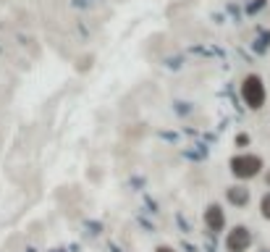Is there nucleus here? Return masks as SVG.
<instances>
[{
  "label": "nucleus",
  "mask_w": 270,
  "mask_h": 252,
  "mask_svg": "<svg viewBox=\"0 0 270 252\" xmlns=\"http://www.w3.org/2000/svg\"><path fill=\"white\" fill-rule=\"evenodd\" d=\"M231 171H233V176H239V179H252L262 171V160L257 155H236L231 160Z\"/></svg>",
  "instance_id": "nucleus-1"
},
{
  "label": "nucleus",
  "mask_w": 270,
  "mask_h": 252,
  "mask_svg": "<svg viewBox=\"0 0 270 252\" xmlns=\"http://www.w3.org/2000/svg\"><path fill=\"white\" fill-rule=\"evenodd\" d=\"M241 95L246 100V105L249 108H262L265 102V87H262V79L260 76H246L244 84H241Z\"/></svg>",
  "instance_id": "nucleus-2"
},
{
  "label": "nucleus",
  "mask_w": 270,
  "mask_h": 252,
  "mask_svg": "<svg viewBox=\"0 0 270 252\" xmlns=\"http://www.w3.org/2000/svg\"><path fill=\"white\" fill-rule=\"evenodd\" d=\"M249 244H252V234L246 231L244 226H236V228L228 234V239H226L228 252H246V247H249Z\"/></svg>",
  "instance_id": "nucleus-3"
},
{
  "label": "nucleus",
  "mask_w": 270,
  "mask_h": 252,
  "mask_svg": "<svg viewBox=\"0 0 270 252\" xmlns=\"http://www.w3.org/2000/svg\"><path fill=\"white\" fill-rule=\"evenodd\" d=\"M223 210L218 208V205H210V208L205 210V223L207 228H213V231H218V228H223Z\"/></svg>",
  "instance_id": "nucleus-4"
},
{
  "label": "nucleus",
  "mask_w": 270,
  "mask_h": 252,
  "mask_svg": "<svg viewBox=\"0 0 270 252\" xmlns=\"http://www.w3.org/2000/svg\"><path fill=\"white\" fill-rule=\"evenodd\" d=\"M228 200L236 202V205H246V200H249V192H246L244 187H233V189H228Z\"/></svg>",
  "instance_id": "nucleus-5"
},
{
  "label": "nucleus",
  "mask_w": 270,
  "mask_h": 252,
  "mask_svg": "<svg viewBox=\"0 0 270 252\" xmlns=\"http://www.w3.org/2000/svg\"><path fill=\"white\" fill-rule=\"evenodd\" d=\"M260 210H262V215H265V218L270 221V192H267L265 197H262V202H260Z\"/></svg>",
  "instance_id": "nucleus-6"
},
{
  "label": "nucleus",
  "mask_w": 270,
  "mask_h": 252,
  "mask_svg": "<svg viewBox=\"0 0 270 252\" xmlns=\"http://www.w3.org/2000/svg\"><path fill=\"white\" fill-rule=\"evenodd\" d=\"M158 252H173V249H168V247H160Z\"/></svg>",
  "instance_id": "nucleus-7"
},
{
  "label": "nucleus",
  "mask_w": 270,
  "mask_h": 252,
  "mask_svg": "<svg viewBox=\"0 0 270 252\" xmlns=\"http://www.w3.org/2000/svg\"><path fill=\"white\" fill-rule=\"evenodd\" d=\"M267 181H270V176H267Z\"/></svg>",
  "instance_id": "nucleus-8"
}]
</instances>
